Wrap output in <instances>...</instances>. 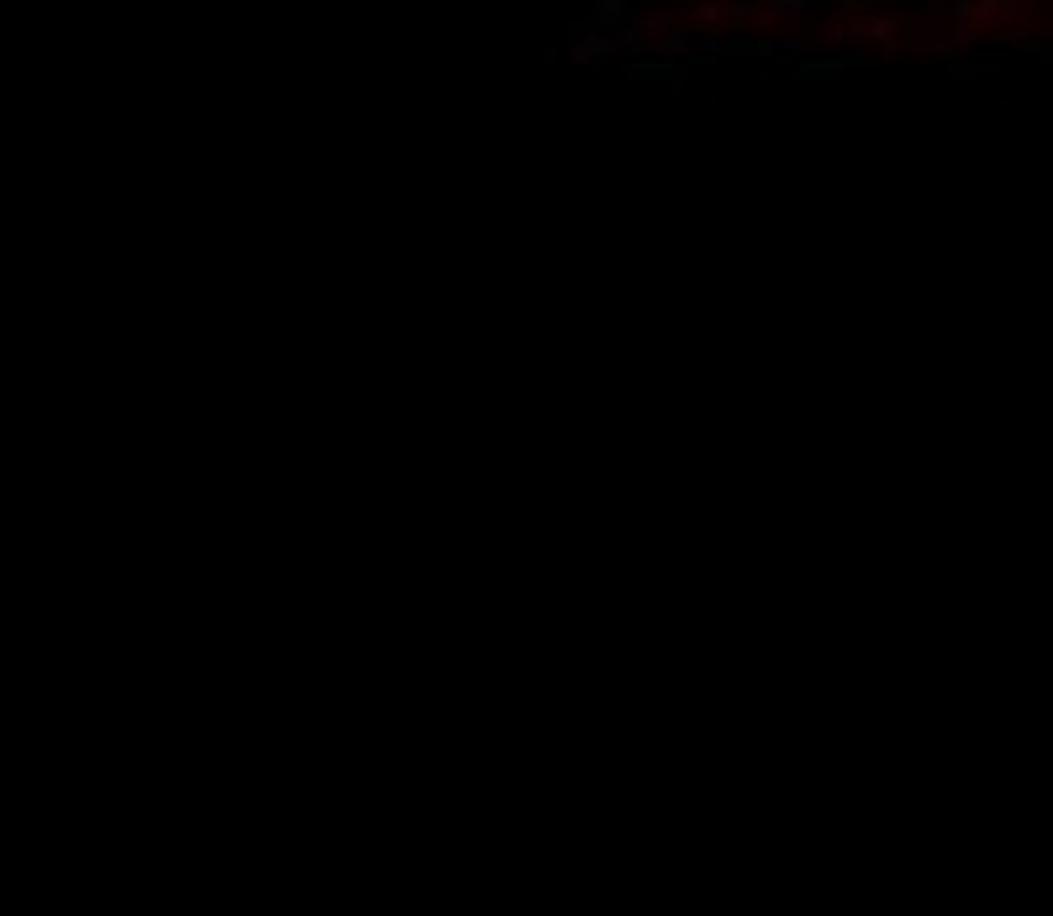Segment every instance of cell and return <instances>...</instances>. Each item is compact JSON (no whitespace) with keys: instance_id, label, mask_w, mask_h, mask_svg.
Segmentation results:
<instances>
[{"instance_id":"1","label":"cell","mask_w":1053,"mask_h":916,"mask_svg":"<svg viewBox=\"0 0 1053 916\" xmlns=\"http://www.w3.org/2000/svg\"><path fill=\"white\" fill-rule=\"evenodd\" d=\"M611 53H617V32H600V26L575 22V37H569V58H575V64H585V69H600Z\"/></svg>"},{"instance_id":"2","label":"cell","mask_w":1053,"mask_h":916,"mask_svg":"<svg viewBox=\"0 0 1053 916\" xmlns=\"http://www.w3.org/2000/svg\"><path fill=\"white\" fill-rule=\"evenodd\" d=\"M880 64V53H838V58H801L795 64V79H833V74L843 69H875Z\"/></svg>"},{"instance_id":"3","label":"cell","mask_w":1053,"mask_h":916,"mask_svg":"<svg viewBox=\"0 0 1053 916\" xmlns=\"http://www.w3.org/2000/svg\"><path fill=\"white\" fill-rule=\"evenodd\" d=\"M622 74L627 79H664V85H685L691 79V64L685 58H622Z\"/></svg>"},{"instance_id":"4","label":"cell","mask_w":1053,"mask_h":916,"mask_svg":"<svg viewBox=\"0 0 1053 916\" xmlns=\"http://www.w3.org/2000/svg\"><path fill=\"white\" fill-rule=\"evenodd\" d=\"M590 6H596V11H590V26L611 32V26L627 22V6H632V0H590Z\"/></svg>"},{"instance_id":"5","label":"cell","mask_w":1053,"mask_h":916,"mask_svg":"<svg viewBox=\"0 0 1053 916\" xmlns=\"http://www.w3.org/2000/svg\"><path fill=\"white\" fill-rule=\"evenodd\" d=\"M886 6H901V0H886Z\"/></svg>"}]
</instances>
